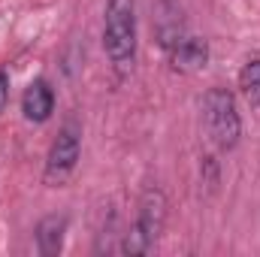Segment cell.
<instances>
[{"label":"cell","mask_w":260,"mask_h":257,"mask_svg":"<svg viewBox=\"0 0 260 257\" xmlns=\"http://www.w3.org/2000/svg\"><path fill=\"white\" fill-rule=\"evenodd\" d=\"M103 49L118 73H127L136 58V0H109L103 18Z\"/></svg>","instance_id":"cell-1"},{"label":"cell","mask_w":260,"mask_h":257,"mask_svg":"<svg viewBox=\"0 0 260 257\" xmlns=\"http://www.w3.org/2000/svg\"><path fill=\"white\" fill-rule=\"evenodd\" d=\"M164 224H167V197L160 188L148 185L142 200H139V215H136V224L133 230L124 233V242H121V251L124 254H145L157 236L164 233Z\"/></svg>","instance_id":"cell-2"},{"label":"cell","mask_w":260,"mask_h":257,"mask_svg":"<svg viewBox=\"0 0 260 257\" xmlns=\"http://www.w3.org/2000/svg\"><path fill=\"white\" fill-rule=\"evenodd\" d=\"M203 118H206V133L215 142V148L230 151L239 142L242 121L236 112V100L227 88H212L203 100Z\"/></svg>","instance_id":"cell-3"},{"label":"cell","mask_w":260,"mask_h":257,"mask_svg":"<svg viewBox=\"0 0 260 257\" xmlns=\"http://www.w3.org/2000/svg\"><path fill=\"white\" fill-rule=\"evenodd\" d=\"M79 145H82V130H79L76 121H67L61 127V133H58V139L49 148V157H46V182L49 185L67 182V176L76 170Z\"/></svg>","instance_id":"cell-4"},{"label":"cell","mask_w":260,"mask_h":257,"mask_svg":"<svg viewBox=\"0 0 260 257\" xmlns=\"http://www.w3.org/2000/svg\"><path fill=\"white\" fill-rule=\"evenodd\" d=\"M157 37H160V46L167 52L188 37L185 18H182V9H179L176 0H160V6H157Z\"/></svg>","instance_id":"cell-5"},{"label":"cell","mask_w":260,"mask_h":257,"mask_svg":"<svg viewBox=\"0 0 260 257\" xmlns=\"http://www.w3.org/2000/svg\"><path fill=\"white\" fill-rule=\"evenodd\" d=\"M52 109H55V94H52L49 82H43V79L30 82L27 91H24V97H21V112H24V118L43 124V121L52 115Z\"/></svg>","instance_id":"cell-6"},{"label":"cell","mask_w":260,"mask_h":257,"mask_svg":"<svg viewBox=\"0 0 260 257\" xmlns=\"http://www.w3.org/2000/svg\"><path fill=\"white\" fill-rule=\"evenodd\" d=\"M170 61L179 73H197L209 61V46H206V40H197V37L188 34L182 43H176L170 49Z\"/></svg>","instance_id":"cell-7"},{"label":"cell","mask_w":260,"mask_h":257,"mask_svg":"<svg viewBox=\"0 0 260 257\" xmlns=\"http://www.w3.org/2000/svg\"><path fill=\"white\" fill-rule=\"evenodd\" d=\"M64 233H67V218L64 215H46L37 224V248L43 257H55L64 248Z\"/></svg>","instance_id":"cell-8"},{"label":"cell","mask_w":260,"mask_h":257,"mask_svg":"<svg viewBox=\"0 0 260 257\" xmlns=\"http://www.w3.org/2000/svg\"><path fill=\"white\" fill-rule=\"evenodd\" d=\"M239 91L248 106H260V58L248 61L239 73Z\"/></svg>","instance_id":"cell-9"},{"label":"cell","mask_w":260,"mask_h":257,"mask_svg":"<svg viewBox=\"0 0 260 257\" xmlns=\"http://www.w3.org/2000/svg\"><path fill=\"white\" fill-rule=\"evenodd\" d=\"M6 100H9V76L0 70V112L6 109Z\"/></svg>","instance_id":"cell-10"}]
</instances>
